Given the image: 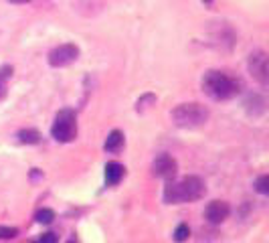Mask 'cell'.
I'll return each instance as SVG.
<instances>
[{
    "label": "cell",
    "instance_id": "obj_1",
    "mask_svg": "<svg viewBox=\"0 0 269 243\" xmlns=\"http://www.w3.org/2000/svg\"><path fill=\"white\" fill-rule=\"evenodd\" d=\"M207 193L205 180L200 176H184L178 180H168L164 187V203L168 205H180V203H194L203 199Z\"/></svg>",
    "mask_w": 269,
    "mask_h": 243
},
{
    "label": "cell",
    "instance_id": "obj_2",
    "mask_svg": "<svg viewBox=\"0 0 269 243\" xmlns=\"http://www.w3.org/2000/svg\"><path fill=\"white\" fill-rule=\"evenodd\" d=\"M203 91L217 101H225L241 91V81L223 71H209L203 77Z\"/></svg>",
    "mask_w": 269,
    "mask_h": 243
},
{
    "label": "cell",
    "instance_id": "obj_3",
    "mask_svg": "<svg viewBox=\"0 0 269 243\" xmlns=\"http://www.w3.org/2000/svg\"><path fill=\"white\" fill-rule=\"evenodd\" d=\"M209 107H205L203 103H180L172 109V122L178 126V128H184V130H194V128H200L209 122Z\"/></svg>",
    "mask_w": 269,
    "mask_h": 243
},
{
    "label": "cell",
    "instance_id": "obj_4",
    "mask_svg": "<svg viewBox=\"0 0 269 243\" xmlns=\"http://www.w3.org/2000/svg\"><path fill=\"white\" fill-rule=\"evenodd\" d=\"M51 136L61 144L73 142L77 138V115L73 109H61L55 115V122L51 126Z\"/></svg>",
    "mask_w": 269,
    "mask_h": 243
},
{
    "label": "cell",
    "instance_id": "obj_5",
    "mask_svg": "<svg viewBox=\"0 0 269 243\" xmlns=\"http://www.w3.org/2000/svg\"><path fill=\"white\" fill-rule=\"evenodd\" d=\"M47 59H49L51 67H67V65H71V63H75L79 59V47L73 45V43L59 45L49 53Z\"/></svg>",
    "mask_w": 269,
    "mask_h": 243
},
{
    "label": "cell",
    "instance_id": "obj_6",
    "mask_svg": "<svg viewBox=\"0 0 269 243\" xmlns=\"http://www.w3.org/2000/svg\"><path fill=\"white\" fill-rule=\"evenodd\" d=\"M178 172V162L170 154H158L152 162V174L164 180H172Z\"/></svg>",
    "mask_w": 269,
    "mask_h": 243
},
{
    "label": "cell",
    "instance_id": "obj_7",
    "mask_svg": "<svg viewBox=\"0 0 269 243\" xmlns=\"http://www.w3.org/2000/svg\"><path fill=\"white\" fill-rule=\"evenodd\" d=\"M229 215H231V207H229L227 201H213V203H209L207 209H205V217H207V221L213 223V225L223 223Z\"/></svg>",
    "mask_w": 269,
    "mask_h": 243
},
{
    "label": "cell",
    "instance_id": "obj_8",
    "mask_svg": "<svg viewBox=\"0 0 269 243\" xmlns=\"http://www.w3.org/2000/svg\"><path fill=\"white\" fill-rule=\"evenodd\" d=\"M249 69H251V75L259 83H267V57H265V53H261V51L253 53L249 59Z\"/></svg>",
    "mask_w": 269,
    "mask_h": 243
},
{
    "label": "cell",
    "instance_id": "obj_9",
    "mask_svg": "<svg viewBox=\"0 0 269 243\" xmlns=\"http://www.w3.org/2000/svg\"><path fill=\"white\" fill-rule=\"evenodd\" d=\"M123 174H125L123 164H119V162H107L105 164V183L109 187H115L123 178Z\"/></svg>",
    "mask_w": 269,
    "mask_h": 243
},
{
    "label": "cell",
    "instance_id": "obj_10",
    "mask_svg": "<svg viewBox=\"0 0 269 243\" xmlns=\"http://www.w3.org/2000/svg\"><path fill=\"white\" fill-rule=\"evenodd\" d=\"M103 148H105L107 152H111V154H117V152L123 148V134H121L119 130L109 132V136H107V140H105Z\"/></svg>",
    "mask_w": 269,
    "mask_h": 243
},
{
    "label": "cell",
    "instance_id": "obj_11",
    "mask_svg": "<svg viewBox=\"0 0 269 243\" xmlns=\"http://www.w3.org/2000/svg\"><path fill=\"white\" fill-rule=\"evenodd\" d=\"M17 138H19L21 144H39V142H41V134H39V130H35V128L21 130V132L17 134Z\"/></svg>",
    "mask_w": 269,
    "mask_h": 243
},
{
    "label": "cell",
    "instance_id": "obj_12",
    "mask_svg": "<svg viewBox=\"0 0 269 243\" xmlns=\"http://www.w3.org/2000/svg\"><path fill=\"white\" fill-rule=\"evenodd\" d=\"M11 75H13V67L11 65L0 67V99L7 97V81L11 79Z\"/></svg>",
    "mask_w": 269,
    "mask_h": 243
},
{
    "label": "cell",
    "instance_id": "obj_13",
    "mask_svg": "<svg viewBox=\"0 0 269 243\" xmlns=\"http://www.w3.org/2000/svg\"><path fill=\"white\" fill-rule=\"evenodd\" d=\"M35 221L41 225H51L55 221V211L53 209H39L35 215Z\"/></svg>",
    "mask_w": 269,
    "mask_h": 243
},
{
    "label": "cell",
    "instance_id": "obj_14",
    "mask_svg": "<svg viewBox=\"0 0 269 243\" xmlns=\"http://www.w3.org/2000/svg\"><path fill=\"white\" fill-rule=\"evenodd\" d=\"M255 191H257L259 195H267V193H269V176H267V174H261V176L257 178Z\"/></svg>",
    "mask_w": 269,
    "mask_h": 243
},
{
    "label": "cell",
    "instance_id": "obj_15",
    "mask_svg": "<svg viewBox=\"0 0 269 243\" xmlns=\"http://www.w3.org/2000/svg\"><path fill=\"white\" fill-rule=\"evenodd\" d=\"M17 235H19V229H17V227L0 225V239H15Z\"/></svg>",
    "mask_w": 269,
    "mask_h": 243
},
{
    "label": "cell",
    "instance_id": "obj_16",
    "mask_svg": "<svg viewBox=\"0 0 269 243\" xmlns=\"http://www.w3.org/2000/svg\"><path fill=\"white\" fill-rule=\"evenodd\" d=\"M188 235H190V229H188V225H178L176 227V233H174V239L178 241V243H182V241H186L188 239Z\"/></svg>",
    "mask_w": 269,
    "mask_h": 243
},
{
    "label": "cell",
    "instance_id": "obj_17",
    "mask_svg": "<svg viewBox=\"0 0 269 243\" xmlns=\"http://www.w3.org/2000/svg\"><path fill=\"white\" fill-rule=\"evenodd\" d=\"M37 243H57V235L55 233H43Z\"/></svg>",
    "mask_w": 269,
    "mask_h": 243
},
{
    "label": "cell",
    "instance_id": "obj_18",
    "mask_svg": "<svg viewBox=\"0 0 269 243\" xmlns=\"http://www.w3.org/2000/svg\"><path fill=\"white\" fill-rule=\"evenodd\" d=\"M9 3H15V5H25V3H29V0H9Z\"/></svg>",
    "mask_w": 269,
    "mask_h": 243
},
{
    "label": "cell",
    "instance_id": "obj_19",
    "mask_svg": "<svg viewBox=\"0 0 269 243\" xmlns=\"http://www.w3.org/2000/svg\"><path fill=\"white\" fill-rule=\"evenodd\" d=\"M67 243H77V241H67Z\"/></svg>",
    "mask_w": 269,
    "mask_h": 243
},
{
    "label": "cell",
    "instance_id": "obj_20",
    "mask_svg": "<svg viewBox=\"0 0 269 243\" xmlns=\"http://www.w3.org/2000/svg\"><path fill=\"white\" fill-rule=\"evenodd\" d=\"M205 3H211V0H205Z\"/></svg>",
    "mask_w": 269,
    "mask_h": 243
},
{
    "label": "cell",
    "instance_id": "obj_21",
    "mask_svg": "<svg viewBox=\"0 0 269 243\" xmlns=\"http://www.w3.org/2000/svg\"><path fill=\"white\" fill-rule=\"evenodd\" d=\"M35 243H37V241H35Z\"/></svg>",
    "mask_w": 269,
    "mask_h": 243
}]
</instances>
